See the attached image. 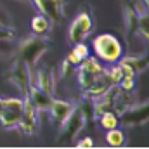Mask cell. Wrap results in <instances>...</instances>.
I'll return each instance as SVG.
<instances>
[{
    "label": "cell",
    "instance_id": "6da1fadb",
    "mask_svg": "<svg viewBox=\"0 0 149 149\" xmlns=\"http://www.w3.org/2000/svg\"><path fill=\"white\" fill-rule=\"evenodd\" d=\"M87 123V116L80 106H74V109L70 113V116L59 125V134L56 137V142L59 146H73L74 139L78 137V134L83 130Z\"/></svg>",
    "mask_w": 149,
    "mask_h": 149
},
{
    "label": "cell",
    "instance_id": "7a4b0ae2",
    "mask_svg": "<svg viewBox=\"0 0 149 149\" xmlns=\"http://www.w3.org/2000/svg\"><path fill=\"white\" fill-rule=\"evenodd\" d=\"M92 47L95 50V56L101 61H104V63L114 64V63H118L123 57L121 42L114 35H109V33H102V35L95 37L94 42H92Z\"/></svg>",
    "mask_w": 149,
    "mask_h": 149
},
{
    "label": "cell",
    "instance_id": "3957f363",
    "mask_svg": "<svg viewBox=\"0 0 149 149\" xmlns=\"http://www.w3.org/2000/svg\"><path fill=\"white\" fill-rule=\"evenodd\" d=\"M47 52V42L42 40V38L37 37H31V38H26L21 45H19V52H17V57L23 59L30 68L33 64H37L38 59Z\"/></svg>",
    "mask_w": 149,
    "mask_h": 149
},
{
    "label": "cell",
    "instance_id": "277c9868",
    "mask_svg": "<svg viewBox=\"0 0 149 149\" xmlns=\"http://www.w3.org/2000/svg\"><path fill=\"white\" fill-rule=\"evenodd\" d=\"M104 68L101 66V63L95 57H85L80 64H78V85L81 90H87L92 83L97 81V78L102 74Z\"/></svg>",
    "mask_w": 149,
    "mask_h": 149
},
{
    "label": "cell",
    "instance_id": "5b68a950",
    "mask_svg": "<svg viewBox=\"0 0 149 149\" xmlns=\"http://www.w3.org/2000/svg\"><path fill=\"white\" fill-rule=\"evenodd\" d=\"M92 28H94V19H92L90 12H87V10L78 12V16L73 19V23H71V26H70L68 42H70L71 45L83 42L85 38L90 35Z\"/></svg>",
    "mask_w": 149,
    "mask_h": 149
},
{
    "label": "cell",
    "instance_id": "8992f818",
    "mask_svg": "<svg viewBox=\"0 0 149 149\" xmlns=\"http://www.w3.org/2000/svg\"><path fill=\"white\" fill-rule=\"evenodd\" d=\"M23 99H3L2 104V111H0V125L9 130V128H16L23 113Z\"/></svg>",
    "mask_w": 149,
    "mask_h": 149
},
{
    "label": "cell",
    "instance_id": "52a82bcc",
    "mask_svg": "<svg viewBox=\"0 0 149 149\" xmlns=\"http://www.w3.org/2000/svg\"><path fill=\"white\" fill-rule=\"evenodd\" d=\"M120 123L125 127H141L149 121V101L141 104H132L127 111H123L120 116Z\"/></svg>",
    "mask_w": 149,
    "mask_h": 149
},
{
    "label": "cell",
    "instance_id": "ba28073f",
    "mask_svg": "<svg viewBox=\"0 0 149 149\" xmlns=\"http://www.w3.org/2000/svg\"><path fill=\"white\" fill-rule=\"evenodd\" d=\"M7 80L12 81L16 87H19L23 90V94L26 95L28 94V88H30V83H31V68L17 57V61L12 64L10 71L7 73Z\"/></svg>",
    "mask_w": 149,
    "mask_h": 149
},
{
    "label": "cell",
    "instance_id": "9c48e42d",
    "mask_svg": "<svg viewBox=\"0 0 149 149\" xmlns=\"http://www.w3.org/2000/svg\"><path fill=\"white\" fill-rule=\"evenodd\" d=\"M23 101H24V104H23V113H21L17 128H19L24 135H33V134L37 132V127H38L37 108L30 102L28 97H24Z\"/></svg>",
    "mask_w": 149,
    "mask_h": 149
},
{
    "label": "cell",
    "instance_id": "30bf717a",
    "mask_svg": "<svg viewBox=\"0 0 149 149\" xmlns=\"http://www.w3.org/2000/svg\"><path fill=\"white\" fill-rule=\"evenodd\" d=\"M38 9L40 14H43L50 23H63L64 12H63V0H31Z\"/></svg>",
    "mask_w": 149,
    "mask_h": 149
},
{
    "label": "cell",
    "instance_id": "8fae6325",
    "mask_svg": "<svg viewBox=\"0 0 149 149\" xmlns=\"http://www.w3.org/2000/svg\"><path fill=\"white\" fill-rule=\"evenodd\" d=\"M137 24H139V12H137V9L132 3L125 2L123 3V30H125V37H127L128 43L137 35Z\"/></svg>",
    "mask_w": 149,
    "mask_h": 149
},
{
    "label": "cell",
    "instance_id": "7c38bea8",
    "mask_svg": "<svg viewBox=\"0 0 149 149\" xmlns=\"http://www.w3.org/2000/svg\"><path fill=\"white\" fill-rule=\"evenodd\" d=\"M30 99V102L37 108V111H47L52 104V95L47 94L45 90L38 88L35 83H30V88H28V94L24 95Z\"/></svg>",
    "mask_w": 149,
    "mask_h": 149
},
{
    "label": "cell",
    "instance_id": "4fadbf2b",
    "mask_svg": "<svg viewBox=\"0 0 149 149\" xmlns=\"http://www.w3.org/2000/svg\"><path fill=\"white\" fill-rule=\"evenodd\" d=\"M74 109V104L66 102V101H59V99H52V104L47 111L50 113V120L52 123H56L57 127L70 116V113Z\"/></svg>",
    "mask_w": 149,
    "mask_h": 149
},
{
    "label": "cell",
    "instance_id": "5bb4252c",
    "mask_svg": "<svg viewBox=\"0 0 149 149\" xmlns=\"http://www.w3.org/2000/svg\"><path fill=\"white\" fill-rule=\"evenodd\" d=\"M31 83H35L38 88L45 90L47 94L54 95V87H56V80H54V73L50 68H42L38 70L35 74V81L31 80Z\"/></svg>",
    "mask_w": 149,
    "mask_h": 149
},
{
    "label": "cell",
    "instance_id": "9a60e30c",
    "mask_svg": "<svg viewBox=\"0 0 149 149\" xmlns=\"http://www.w3.org/2000/svg\"><path fill=\"white\" fill-rule=\"evenodd\" d=\"M85 57H88V47L85 45V43H74L73 45V50L70 52V56L66 57L68 59V63L70 64H73V66H78Z\"/></svg>",
    "mask_w": 149,
    "mask_h": 149
},
{
    "label": "cell",
    "instance_id": "2e32d148",
    "mask_svg": "<svg viewBox=\"0 0 149 149\" xmlns=\"http://www.w3.org/2000/svg\"><path fill=\"white\" fill-rule=\"evenodd\" d=\"M50 26H52L50 19H47L43 14H38V16H35V17L31 19V30H33V33L38 35V37H42V35L49 33Z\"/></svg>",
    "mask_w": 149,
    "mask_h": 149
},
{
    "label": "cell",
    "instance_id": "e0dca14e",
    "mask_svg": "<svg viewBox=\"0 0 149 149\" xmlns=\"http://www.w3.org/2000/svg\"><path fill=\"white\" fill-rule=\"evenodd\" d=\"M120 61L127 63V64H128L135 73L144 71V70L149 66V57H121Z\"/></svg>",
    "mask_w": 149,
    "mask_h": 149
},
{
    "label": "cell",
    "instance_id": "ac0fdd59",
    "mask_svg": "<svg viewBox=\"0 0 149 149\" xmlns=\"http://www.w3.org/2000/svg\"><path fill=\"white\" fill-rule=\"evenodd\" d=\"M137 33L146 40V43H148V47H149V12L148 10H142V12L139 14Z\"/></svg>",
    "mask_w": 149,
    "mask_h": 149
},
{
    "label": "cell",
    "instance_id": "d6986e66",
    "mask_svg": "<svg viewBox=\"0 0 149 149\" xmlns=\"http://www.w3.org/2000/svg\"><path fill=\"white\" fill-rule=\"evenodd\" d=\"M106 142L113 148H120V146L125 144V134L121 130H118V127L111 128V130L106 132Z\"/></svg>",
    "mask_w": 149,
    "mask_h": 149
},
{
    "label": "cell",
    "instance_id": "ffe728a7",
    "mask_svg": "<svg viewBox=\"0 0 149 149\" xmlns=\"http://www.w3.org/2000/svg\"><path fill=\"white\" fill-rule=\"evenodd\" d=\"M97 120H99V123H101V127H102L104 130H111V128H116V127L120 125V118H118L113 111L102 113Z\"/></svg>",
    "mask_w": 149,
    "mask_h": 149
},
{
    "label": "cell",
    "instance_id": "44dd1931",
    "mask_svg": "<svg viewBox=\"0 0 149 149\" xmlns=\"http://www.w3.org/2000/svg\"><path fill=\"white\" fill-rule=\"evenodd\" d=\"M14 37H16L14 30L0 24V42H10V40H14Z\"/></svg>",
    "mask_w": 149,
    "mask_h": 149
},
{
    "label": "cell",
    "instance_id": "7402d4cb",
    "mask_svg": "<svg viewBox=\"0 0 149 149\" xmlns=\"http://www.w3.org/2000/svg\"><path fill=\"white\" fill-rule=\"evenodd\" d=\"M71 71H74V66H73V64H70V63H68V59H64V61H63V64H61V71H59V74H61V78L68 76V74L71 73Z\"/></svg>",
    "mask_w": 149,
    "mask_h": 149
},
{
    "label": "cell",
    "instance_id": "603a6c76",
    "mask_svg": "<svg viewBox=\"0 0 149 149\" xmlns=\"http://www.w3.org/2000/svg\"><path fill=\"white\" fill-rule=\"evenodd\" d=\"M74 146H76V148H92V146H94V141H92L90 137H85V139H81L80 142H76Z\"/></svg>",
    "mask_w": 149,
    "mask_h": 149
},
{
    "label": "cell",
    "instance_id": "cb8c5ba5",
    "mask_svg": "<svg viewBox=\"0 0 149 149\" xmlns=\"http://www.w3.org/2000/svg\"><path fill=\"white\" fill-rule=\"evenodd\" d=\"M2 104H3V99L0 97V111H2Z\"/></svg>",
    "mask_w": 149,
    "mask_h": 149
}]
</instances>
